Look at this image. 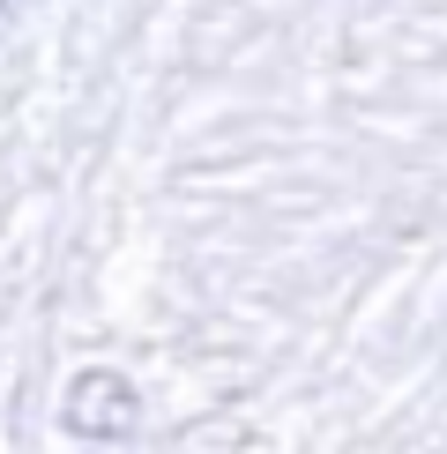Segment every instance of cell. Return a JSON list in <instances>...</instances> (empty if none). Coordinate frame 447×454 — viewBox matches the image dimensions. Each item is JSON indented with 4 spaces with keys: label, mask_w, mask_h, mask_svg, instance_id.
Instances as JSON below:
<instances>
[{
    "label": "cell",
    "mask_w": 447,
    "mask_h": 454,
    "mask_svg": "<svg viewBox=\"0 0 447 454\" xmlns=\"http://www.w3.org/2000/svg\"><path fill=\"white\" fill-rule=\"evenodd\" d=\"M60 425H67V440H82V447H127L142 432V395H135L127 372L82 365L67 380V395H60Z\"/></svg>",
    "instance_id": "6da1fadb"
},
{
    "label": "cell",
    "mask_w": 447,
    "mask_h": 454,
    "mask_svg": "<svg viewBox=\"0 0 447 454\" xmlns=\"http://www.w3.org/2000/svg\"><path fill=\"white\" fill-rule=\"evenodd\" d=\"M0 15H8V0H0Z\"/></svg>",
    "instance_id": "7a4b0ae2"
}]
</instances>
